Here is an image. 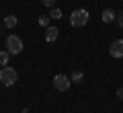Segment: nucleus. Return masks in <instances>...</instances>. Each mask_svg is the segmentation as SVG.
<instances>
[{
	"label": "nucleus",
	"instance_id": "f257e3e1",
	"mask_svg": "<svg viewBox=\"0 0 123 113\" xmlns=\"http://www.w3.org/2000/svg\"><path fill=\"white\" fill-rule=\"evenodd\" d=\"M0 82L4 84V86H12V84L17 82V70L10 68V66L0 68Z\"/></svg>",
	"mask_w": 123,
	"mask_h": 113
},
{
	"label": "nucleus",
	"instance_id": "f03ea898",
	"mask_svg": "<svg viewBox=\"0 0 123 113\" xmlns=\"http://www.w3.org/2000/svg\"><path fill=\"white\" fill-rule=\"evenodd\" d=\"M86 23H88V10L78 8V10H74L70 14V25L72 27H84Z\"/></svg>",
	"mask_w": 123,
	"mask_h": 113
},
{
	"label": "nucleus",
	"instance_id": "7ed1b4c3",
	"mask_svg": "<svg viewBox=\"0 0 123 113\" xmlns=\"http://www.w3.org/2000/svg\"><path fill=\"white\" fill-rule=\"evenodd\" d=\"M6 52L12 53V56L21 53V52H23V41H21V37H17V35H8V37H6Z\"/></svg>",
	"mask_w": 123,
	"mask_h": 113
},
{
	"label": "nucleus",
	"instance_id": "20e7f679",
	"mask_svg": "<svg viewBox=\"0 0 123 113\" xmlns=\"http://www.w3.org/2000/svg\"><path fill=\"white\" fill-rule=\"evenodd\" d=\"M70 84H72V80L68 78V76H64V74H55V76H53V86L60 93H66L68 88H70Z\"/></svg>",
	"mask_w": 123,
	"mask_h": 113
},
{
	"label": "nucleus",
	"instance_id": "39448f33",
	"mask_svg": "<svg viewBox=\"0 0 123 113\" xmlns=\"http://www.w3.org/2000/svg\"><path fill=\"white\" fill-rule=\"evenodd\" d=\"M111 58H123V39H115L109 47Z\"/></svg>",
	"mask_w": 123,
	"mask_h": 113
},
{
	"label": "nucleus",
	"instance_id": "423d86ee",
	"mask_svg": "<svg viewBox=\"0 0 123 113\" xmlns=\"http://www.w3.org/2000/svg\"><path fill=\"white\" fill-rule=\"evenodd\" d=\"M57 33H60V31H57L55 27H47V31H45V41H47V43H53V41L57 39Z\"/></svg>",
	"mask_w": 123,
	"mask_h": 113
},
{
	"label": "nucleus",
	"instance_id": "0eeeda50",
	"mask_svg": "<svg viewBox=\"0 0 123 113\" xmlns=\"http://www.w3.org/2000/svg\"><path fill=\"white\" fill-rule=\"evenodd\" d=\"M101 19H103V23H111L115 19V13L111 8H105V10H103V14H101Z\"/></svg>",
	"mask_w": 123,
	"mask_h": 113
},
{
	"label": "nucleus",
	"instance_id": "6e6552de",
	"mask_svg": "<svg viewBox=\"0 0 123 113\" xmlns=\"http://www.w3.org/2000/svg\"><path fill=\"white\" fill-rule=\"evenodd\" d=\"M4 27H8V29L17 27V17H14V14H8V17L4 19Z\"/></svg>",
	"mask_w": 123,
	"mask_h": 113
},
{
	"label": "nucleus",
	"instance_id": "1a4fd4ad",
	"mask_svg": "<svg viewBox=\"0 0 123 113\" xmlns=\"http://www.w3.org/2000/svg\"><path fill=\"white\" fill-rule=\"evenodd\" d=\"M49 17H51V19H62V8L51 6V13H49Z\"/></svg>",
	"mask_w": 123,
	"mask_h": 113
},
{
	"label": "nucleus",
	"instance_id": "9d476101",
	"mask_svg": "<svg viewBox=\"0 0 123 113\" xmlns=\"http://www.w3.org/2000/svg\"><path fill=\"white\" fill-rule=\"evenodd\" d=\"M8 58H10L8 52H0V66H6V64H8Z\"/></svg>",
	"mask_w": 123,
	"mask_h": 113
},
{
	"label": "nucleus",
	"instance_id": "9b49d317",
	"mask_svg": "<svg viewBox=\"0 0 123 113\" xmlns=\"http://www.w3.org/2000/svg\"><path fill=\"white\" fill-rule=\"evenodd\" d=\"M82 78H84V74L80 72V70H76V72L72 74V78H70V80H72V82H80V80H82Z\"/></svg>",
	"mask_w": 123,
	"mask_h": 113
},
{
	"label": "nucleus",
	"instance_id": "f8f14e48",
	"mask_svg": "<svg viewBox=\"0 0 123 113\" xmlns=\"http://www.w3.org/2000/svg\"><path fill=\"white\" fill-rule=\"evenodd\" d=\"M49 19L51 17H39V25L41 27H49Z\"/></svg>",
	"mask_w": 123,
	"mask_h": 113
},
{
	"label": "nucleus",
	"instance_id": "ddd939ff",
	"mask_svg": "<svg viewBox=\"0 0 123 113\" xmlns=\"http://www.w3.org/2000/svg\"><path fill=\"white\" fill-rule=\"evenodd\" d=\"M41 2H43L45 6H53V4H55V0H41Z\"/></svg>",
	"mask_w": 123,
	"mask_h": 113
},
{
	"label": "nucleus",
	"instance_id": "4468645a",
	"mask_svg": "<svg viewBox=\"0 0 123 113\" xmlns=\"http://www.w3.org/2000/svg\"><path fill=\"white\" fill-rule=\"evenodd\" d=\"M117 99L123 101V88H117Z\"/></svg>",
	"mask_w": 123,
	"mask_h": 113
}]
</instances>
